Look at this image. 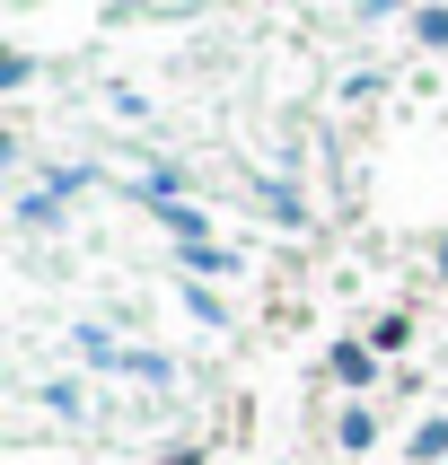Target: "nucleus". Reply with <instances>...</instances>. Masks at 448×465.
<instances>
[]
</instances>
